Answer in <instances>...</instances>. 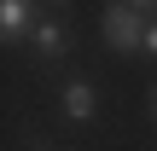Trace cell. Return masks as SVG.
<instances>
[{
    "instance_id": "7a4b0ae2",
    "label": "cell",
    "mask_w": 157,
    "mask_h": 151,
    "mask_svg": "<svg viewBox=\"0 0 157 151\" xmlns=\"http://www.w3.org/2000/svg\"><path fill=\"white\" fill-rule=\"evenodd\" d=\"M29 47H35V58L41 64H58L70 47H76V29H70V17L64 12H35V23H29V35H23Z\"/></svg>"
},
{
    "instance_id": "5b68a950",
    "label": "cell",
    "mask_w": 157,
    "mask_h": 151,
    "mask_svg": "<svg viewBox=\"0 0 157 151\" xmlns=\"http://www.w3.org/2000/svg\"><path fill=\"white\" fill-rule=\"evenodd\" d=\"M122 6H134V12H151V0H122Z\"/></svg>"
},
{
    "instance_id": "277c9868",
    "label": "cell",
    "mask_w": 157,
    "mask_h": 151,
    "mask_svg": "<svg viewBox=\"0 0 157 151\" xmlns=\"http://www.w3.org/2000/svg\"><path fill=\"white\" fill-rule=\"evenodd\" d=\"M29 23H35V0H0V47L23 41Z\"/></svg>"
},
{
    "instance_id": "8992f818",
    "label": "cell",
    "mask_w": 157,
    "mask_h": 151,
    "mask_svg": "<svg viewBox=\"0 0 157 151\" xmlns=\"http://www.w3.org/2000/svg\"><path fill=\"white\" fill-rule=\"evenodd\" d=\"M41 6H52V12H64V6H70V0H41Z\"/></svg>"
},
{
    "instance_id": "6da1fadb",
    "label": "cell",
    "mask_w": 157,
    "mask_h": 151,
    "mask_svg": "<svg viewBox=\"0 0 157 151\" xmlns=\"http://www.w3.org/2000/svg\"><path fill=\"white\" fill-rule=\"evenodd\" d=\"M99 35H105V47H111L117 58H151L157 52L151 12H134V6H122V0H111V6L99 12Z\"/></svg>"
},
{
    "instance_id": "3957f363",
    "label": "cell",
    "mask_w": 157,
    "mask_h": 151,
    "mask_svg": "<svg viewBox=\"0 0 157 151\" xmlns=\"http://www.w3.org/2000/svg\"><path fill=\"white\" fill-rule=\"evenodd\" d=\"M58 116L76 122V128H87V122L99 116V87H93L87 76H70V81L58 87Z\"/></svg>"
}]
</instances>
